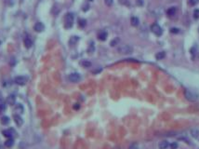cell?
<instances>
[{
    "label": "cell",
    "instance_id": "cell-1",
    "mask_svg": "<svg viewBox=\"0 0 199 149\" xmlns=\"http://www.w3.org/2000/svg\"><path fill=\"white\" fill-rule=\"evenodd\" d=\"M117 51L120 53V54H130L133 52V48L130 45H127V44H124V45H121L120 47H118L117 49Z\"/></svg>",
    "mask_w": 199,
    "mask_h": 149
},
{
    "label": "cell",
    "instance_id": "cell-2",
    "mask_svg": "<svg viewBox=\"0 0 199 149\" xmlns=\"http://www.w3.org/2000/svg\"><path fill=\"white\" fill-rule=\"evenodd\" d=\"M185 98L187 99L188 101L190 102H195V101L198 100V94L196 92L193 91V90H190V89H186L184 92Z\"/></svg>",
    "mask_w": 199,
    "mask_h": 149
},
{
    "label": "cell",
    "instance_id": "cell-3",
    "mask_svg": "<svg viewBox=\"0 0 199 149\" xmlns=\"http://www.w3.org/2000/svg\"><path fill=\"white\" fill-rule=\"evenodd\" d=\"M74 24V14L73 13H67L65 16V21H64V27L67 29L71 28Z\"/></svg>",
    "mask_w": 199,
    "mask_h": 149
},
{
    "label": "cell",
    "instance_id": "cell-4",
    "mask_svg": "<svg viewBox=\"0 0 199 149\" xmlns=\"http://www.w3.org/2000/svg\"><path fill=\"white\" fill-rule=\"evenodd\" d=\"M151 30H152V32H153L154 34H156V35H161V34H163V30H162V28L157 24V23L152 24Z\"/></svg>",
    "mask_w": 199,
    "mask_h": 149
},
{
    "label": "cell",
    "instance_id": "cell-5",
    "mask_svg": "<svg viewBox=\"0 0 199 149\" xmlns=\"http://www.w3.org/2000/svg\"><path fill=\"white\" fill-rule=\"evenodd\" d=\"M68 78L73 83H77V82H79L81 80V76L78 73H72V74H69Z\"/></svg>",
    "mask_w": 199,
    "mask_h": 149
},
{
    "label": "cell",
    "instance_id": "cell-6",
    "mask_svg": "<svg viewBox=\"0 0 199 149\" xmlns=\"http://www.w3.org/2000/svg\"><path fill=\"white\" fill-rule=\"evenodd\" d=\"M3 135L5 137L7 138H13L16 136V132H15V129H4L3 132H2Z\"/></svg>",
    "mask_w": 199,
    "mask_h": 149
},
{
    "label": "cell",
    "instance_id": "cell-7",
    "mask_svg": "<svg viewBox=\"0 0 199 149\" xmlns=\"http://www.w3.org/2000/svg\"><path fill=\"white\" fill-rule=\"evenodd\" d=\"M14 82L19 86H23L27 82V78L25 77H23V76H19V77H16L14 78Z\"/></svg>",
    "mask_w": 199,
    "mask_h": 149
},
{
    "label": "cell",
    "instance_id": "cell-8",
    "mask_svg": "<svg viewBox=\"0 0 199 149\" xmlns=\"http://www.w3.org/2000/svg\"><path fill=\"white\" fill-rule=\"evenodd\" d=\"M13 118H14L15 123L17 124V126H18V127L23 126V118H21V117H20V115H18V114H16V115L13 116Z\"/></svg>",
    "mask_w": 199,
    "mask_h": 149
},
{
    "label": "cell",
    "instance_id": "cell-9",
    "mask_svg": "<svg viewBox=\"0 0 199 149\" xmlns=\"http://www.w3.org/2000/svg\"><path fill=\"white\" fill-rule=\"evenodd\" d=\"M15 103H16V96L13 94L9 95L8 98H7V103L9 104V105H14Z\"/></svg>",
    "mask_w": 199,
    "mask_h": 149
},
{
    "label": "cell",
    "instance_id": "cell-10",
    "mask_svg": "<svg viewBox=\"0 0 199 149\" xmlns=\"http://www.w3.org/2000/svg\"><path fill=\"white\" fill-rule=\"evenodd\" d=\"M44 28H45V26H44L43 23H40V22L36 23L35 24V26H34V29H35V31L38 32V33H40V32L43 31Z\"/></svg>",
    "mask_w": 199,
    "mask_h": 149
},
{
    "label": "cell",
    "instance_id": "cell-11",
    "mask_svg": "<svg viewBox=\"0 0 199 149\" xmlns=\"http://www.w3.org/2000/svg\"><path fill=\"white\" fill-rule=\"evenodd\" d=\"M107 36H108V34H107L106 31H104V30H102V31H101L100 33L98 34V37L99 39L101 41H105L107 39Z\"/></svg>",
    "mask_w": 199,
    "mask_h": 149
},
{
    "label": "cell",
    "instance_id": "cell-12",
    "mask_svg": "<svg viewBox=\"0 0 199 149\" xmlns=\"http://www.w3.org/2000/svg\"><path fill=\"white\" fill-rule=\"evenodd\" d=\"M14 111L17 113L18 115H20V114H23V111H24V108H23V104H20V103H17L16 106H15V109Z\"/></svg>",
    "mask_w": 199,
    "mask_h": 149
},
{
    "label": "cell",
    "instance_id": "cell-13",
    "mask_svg": "<svg viewBox=\"0 0 199 149\" xmlns=\"http://www.w3.org/2000/svg\"><path fill=\"white\" fill-rule=\"evenodd\" d=\"M23 43H24V46H25L27 49H30L33 45V42H32V40H31V38L28 37V36L24 37V39H23Z\"/></svg>",
    "mask_w": 199,
    "mask_h": 149
},
{
    "label": "cell",
    "instance_id": "cell-14",
    "mask_svg": "<svg viewBox=\"0 0 199 149\" xmlns=\"http://www.w3.org/2000/svg\"><path fill=\"white\" fill-rule=\"evenodd\" d=\"M176 11H177L176 8H175V7H171V8H169V9H167V13L169 17H172V16H174V15L176 14Z\"/></svg>",
    "mask_w": 199,
    "mask_h": 149
},
{
    "label": "cell",
    "instance_id": "cell-15",
    "mask_svg": "<svg viewBox=\"0 0 199 149\" xmlns=\"http://www.w3.org/2000/svg\"><path fill=\"white\" fill-rule=\"evenodd\" d=\"M13 144H14V140H13V138H8V140L5 142V146L9 147V148L12 147Z\"/></svg>",
    "mask_w": 199,
    "mask_h": 149
},
{
    "label": "cell",
    "instance_id": "cell-16",
    "mask_svg": "<svg viewBox=\"0 0 199 149\" xmlns=\"http://www.w3.org/2000/svg\"><path fill=\"white\" fill-rule=\"evenodd\" d=\"M130 23H131V25L133 26H138L139 23H140V21L137 17H131L130 19Z\"/></svg>",
    "mask_w": 199,
    "mask_h": 149
},
{
    "label": "cell",
    "instance_id": "cell-17",
    "mask_svg": "<svg viewBox=\"0 0 199 149\" xmlns=\"http://www.w3.org/2000/svg\"><path fill=\"white\" fill-rule=\"evenodd\" d=\"M165 57H166V52L165 51H160L158 53H156V60H163Z\"/></svg>",
    "mask_w": 199,
    "mask_h": 149
},
{
    "label": "cell",
    "instance_id": "cell-18",
    "mask_svg": "<svg viewBox=\"0 0 199 149\" xmlns=\"http://www.w3.org/2000/svg\"><path fill=\"white\" fill-rule=\"evenodd\" d=\"M168 143H167V141H162L161 143H159V148L160 149H167L168 147Z\"/></svg>",
    "mask_w": 199,
    "mask_h": 149
},
{
    "label": "cell",
    "instance_id": "cell-19",
    "mask_svg": "<svg viewBox=\"0 0 199 149\" xmlns=\"http://www.w3.org/2000/svg\"><path fill=\"white\" fill-rule=\"evenodd\" d=\"M191 135H192L193 138H198L199 131L197 129H191Z\"/></svg>",
    "mask_w": 199,
    "mask_h": 149
},
{
    "label": "cell",
    "instance_id": "cell-20",
    "mask_svg": "<svg viewBox=\"0 0 199 149\" xmlns=\"http://www.w3.org/2000/svg\"><path fill=\"white\" fill-rule=\"evenodd\" d=\"M1 123L3 124V125H8L9 123V117H7V116H4L1 118Z\"/></svg>",
    "mask_w": 199,
    "mask_h": 149
},
{
    "label": "cell",
    "instance_id": "cell-21",
    "mask_svg": "<svg viewBox=\"0 0 199 149\" xmlns=\"http://www.w3.org/2000/svg\"><path fill=\"white\" fill-rule=\"evenodd\" d=\"M94 50H95V46H94V42H90V47H89V49H87V51H89V53L90 54H92L93 52H94Z\"/></svg>",
    "mask_w": 199,
    "mask_h": 149
},
{
    "label": "cell",
    "instance_id": "cell-22",
    "mask_svg": "<svg viewBox=\"0 0 199 149\" xmlns=\"http://www.w3.org/2000/svg\"><path fill=\"white\" fill-rule=\"evenodd\" d=\"M6 102L2 99V98H0V111H3V110H5L6 109Z\"/></svg>",
    "mask_w": 199,
    "mask_h": 149
},
{
    "label": "cell",
    "instance_id": "cell-23",
    "mask_svg": "<svg viewBox=\"0 0 199 149\" xmlns=\"http://www.w3.org/2000/svg\"><path fill=\"white\" fill-rule=\"evenodd\" d=\"M86 24H87V21L85 20V19H80V20L78 21V25L80 26V27H85L86 26Z\"/></svg>",
    "mask_w": 199,
    "mask_h": 149
},
{
    "label": "cell",
    "instance_id": "cell-24",
    "mask_svg": "<svg viewBox=\"0 0 199 149\" xmlns=\"http://www.w3.org/2000/svg\"><path fill=\"white\" fill-rule=\"evenodd\" d=\"M78 36H72L71 37V39H70V41H69V43H70V45H75L76 42L78 41Z\"/></svg>",
    "mask_w": 199,
    "mask_h": 149
},
{
    "label": "cell",
    "instance_id": "cell-25",
    "mask_svg": "<svg viewBox=\"0 0 199 149\" xmlns=\"http://www.w3.org/2000/svg\"><path fill=\"white\" fill-rule=\"evenodd\" d=\"M81 64L84 66V67H90L91 66V63L90 62H89V61H87V60H84V61H82L81 62Z\"/></svg>",
    "mask_w": 199,
    "mask_h": 149
},
{
    "label": "cell",
    "instance_id": "cell-26",
    "mask_svg": "<svg viewBox=\"0 0 199 149\" xmlns=\"http://www.w3.org/2000/svg\"><path fill=\"white\" fill-rule=\"evenodd\" d=\"M193 18L195 20L199 19V9H194V11H193Z\"/></svg>",
    "mask_w": 199,
    "mask_h": 149
},
{
    "label": "cell",
    "instance_id": "cell-27",
    "mask_svg": "<svg viewBox=\"0 0 199 149\" xmlns=\"http://www.w3.org/2000/svg\"><path fill=\"white\" fill-rule=\"evenodd\" d=\"M198 2L199 0H189V4H190L191 6H195Z\"/></svg>",
    "mask_w": 199,
    "mask_h": 149
},
{
    "label": "cell",
    "instance_id": "cell-28",
    "mask_svg": "<svg viewBox=\"0 0 199 149\" xmlns=\"http://www.w3.org/2000/svg\"><path fill=\"white\" fill-rule=\"evenodd\" d=\"M128 149H139V146L137 143H132V144H130Z\"/></svg>",
    "mask_w": 199,
    "mask_h": 149
},
{
    "label": "cell",
    "instance_id": "cell-29",
    "mask_svg": "<svg viewBox=\"0 0 199 149\" xmlns=\"http://www.w3.org/2000/svg\"><path fill=\"white\" fill-rule=\"evenodd\" d=\"M170 32H171L172 34H178V33L180 32V30L178 28H175V27H173V28L170 29Z\"/></svg>",
    "mask_w": 199,
    "mask_h": 149
},
{
    "label": "cell",
    "instance_id": "cell-30",
    "mask_svg": "<svg viewBox=\"0 0 199 149\" xmlns=\"http://www.w3.org/2000/svg\"><path fill=\"white\" fill-rule=\"evenodd\" d=\"M170 148L171 149H177L178 148V143H172L171 144H169Z\"/></svg>",
    "mask_w": 199,
    "mask_h": 149
},
{
    "label": "cell",
    "instance_id": "cell-31",
    "mask_svg": "<svg viewBox=\"0 0 199 149\" xmlns=\"http://www.w3.org/2000/svg\"><path fill=\"white\" fill-rule=\"evenodd\" d=\"M105 1V4H106L107 6H112L113 3H114V0H104Z\"/></svg>",
    "mask_w": 199,
    "mask_h": 149
},
{
    "label": "cell",
    "instance_id": "cell-32",
    "mask_svg": "<svg viewBox=\"0 0 199 149\" xmlns=\"http://www.w3.org/2000/svg\"><path fill=\"white\" fill-rule=\"evenodd\" d=\"M79 108H80V104L79 103H75L74 105V109H75V110H78Z\"/></svg>",
    "mask_w": 199,
    "mask_h": 149
},
{
    "label": "cell",
    "instance_id": "cell-33",
    "mask_svg": "<svg viewBox=\"0 0 199 149\" xmlns=\"http://www.w3.org/2000/svg\"><path fill=\"white\" fill-rule=\"evenodd\" d=\"M0 149H5V147H4L3 145H1V144H0Z\"/></svg>",
    "mask_w": 199,
    "mask_h": 149
},
{
    "label": "cell",
    "instance_id": "cell-34",
    "mask_svg": "<svg viewBox=\"0 0 199 149\" xmlns=\"http://www.w3.org/2000/svg\"><path fill=\"white\" fill-rule=\"evenodd\" d=\"M197 57H198V58H199V53H198V54H197Z\"/></svg>",
    "mask_w": 199,
    "mask_h": 149
},
{
    "label": "cell",
    "instance_id": "cell-35",
    "mask_svg": "<svg viewBox=\"0 0 199 149\" xmlns=\"http://www.w3.org/2000/svg\"><path fill=\"white\" fill-rule=\"evenodd\" d=\"M90 1H93V0H90Z\"/></svg>",
    "mask_w": 199,
    "mask_h": 149
}]
</instances>
